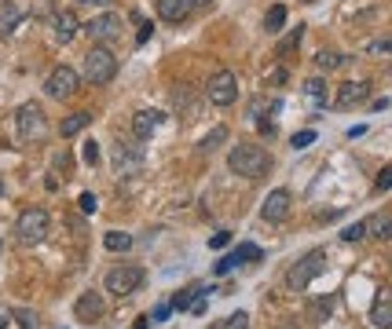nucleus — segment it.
I'll return each mask as SVG.
<instances>
[{
  "mask_svg": "<svg viewBox=\"0 0 392 329\" xmlns=\"http://www.w3.org/2000/svg\"><path fill=\"white\" fill-rule=\"evenodd\" d=\"M227 169L242 179H260L271 169V158H268L264 146H257V143H235L231 150H227Z\"/></svg>",
  "mask_w": 392,
  "mask_h": 329,
  "instance_id": "obj_1",
  "label": "nucleus"
},
{
  "mask_svg": "<svg viewBox=\"0 0 392 329\" xmlns=\"http://www.w3.org/2000/svg\"><path fill=\"white\" fill-rule=\"evenodd\" d=\"M81 77L88 80V85H110L114 77H118V59L107 44H92L85 52V66H81Z\"/></svg>",
  "mask_w": 392,
  "mask_h": 329,
  "instance_id": "obj_2",
  "label": "nucleus"
},
{
  "mask_svg": "<svg viewBox=\"0 0 392 329\" xmlns=\"http://www.w3.org/2000/svg\"><path fill=\"white\" fill-rule=\"evenodd\" d=\"M323 271H326V253H323V249H312V253H304V256L286 271V286L297 289V293H304Z\"/></svg>",
  "mask_w": 392,
  "mask_h": 329,
  "instance_id": "obj_3",
  "label": "nucleus"
},
{
  "mask_svg": "<svg viewBox=\"0 0 392 329\" xmlns=\"http://www.w3.org/2000/svg\"><path fill=\"white\" fill-rule=\"evenodd\" d=\"M147 282V271L143 267H136V263H121V267H114V271H107V293H114L121 300V296H133L140 286Z\"/></svg>",
  "mask_w": 392,
  "mask_h": 329,
  "instance_id": "obj_4",
  "label": "nucleus"
},
{
  "mask_svg": "<svg viewBox=\"0 0 392 329\" xmlns=\"http://www.w3.org/2000/svg\"><path fill=\"white\" fill-rule=\"evenodd\" d=\"M15 125H19V136L26 143H41L48 136V118L37 103H22L19 113H15Z\"/></svg>",
  "mask_w": 392,
  "mask_h": 329,
  "instance_id": "obj_5",
  "label": "nucleus"
},
{
  "mask_svg": "<svg viewBox=\"0 0 392 329\" xmlns=\"http://www.w3.org/2000/svg\"><path fill=\"white\" fill-rule=\"evenodd\" d=\"M15 234H19V241L26 245H37L48 238V212L44 209H26L19 212V220H15Z\"/></svg>",
  "mask_w": 392,
  "mask_h": 329,
  "instance_id": "obj_6",
  "label": "nucleus"
},
{
  "mask_svg": "<svg viewBox=\"0 0 392 329\" xmlns=\"http://www.w3.org/2000/svg\"><path fill=\"white\" fill-rule=\"evenodd\" d=\"M205 95H209L213 106H231L238 99V77L231 70H217L213 77H209V85H205Z\"/></svg>",
  "mask_w": 392,
  "mask_h": 329,
  "instance_id": "obj_7",
  "label": "nucleus"
},
{
  "mask_svg": "<svg viewBox=\"0 0 392 329\" xmlns=\"http://www.w3.org/2000/svg\"><path fill=\"white\" fill-rule=\"evenodd\" d=\"M77 85H81V74L77 70H70V66H55V70L44 77V95H52V99H74L77 95Z\"/></svg>",
  "mask_w": 392,
  "mask_h": 329,
  "instance_id": "obj_8",
  "label": "nucleus"
},
{
  "mask_svg": "<svg viewBox=\"0 0 392 329\" xmlns=\"http://www.w3.org/2000/svg\"><path fill=\"white\" fill-rule=\"evenodd\" d=\"M81 29H85L95 44H107V41H114V37L121 33V15L107 11V15H100V19H92L88 26H81Z\"/></svg>",
  "mask_w": 392,
  "mask_h": 329,
  "instance_id": "obj_9",
  "label": "nucleus"
},
{
  "mask_svg": "<svg viewBox=\"0 0 392 329\" xmlns=\"http://www.w3.org/2000/svg\"><path fill=\"white\" fill-rule=\"evenodd\" d=\"M290 205H293V197H290V190H271L268 197H264V205H260V216H264L268 223H283L286 216H290Z\"/></svg>",
  "mask_w": 392,
  "mask_h": 329,
  "instance_id": "obj_10",
  "label": "nucleus"
},
{
  "mask_svg": "<svg viewBox=\"0 0 392 329\" xmlns=\"http://www.w3.org/2000/svg\"><path fill=\"white\" fill-rule=\"evenodd\" d=\"M370 92H374L370 80H349V85H341V92H337V99H334V106L352 110V106H359V103H367Z\"/></svg>",
  "mask_w": 392,
  "mask_h": 329,
  "instance_id": "obj_11",
  "label": "nucleus"
},
{
  "mask_svg": "<svg viewBox=\"0 0 392 329\" xmlns=\"http://www.w3.org/2000/svg\"><path fill=\"white\" fill-rule=\"evenodd\" d=\"M74 311H77V318H81V322H100V318L107 315V304H103V296L95 293V289H88V293H81V296H77Z\"/></svg>",
  "mask_w": 392,
  "mask_h": 329,
  "instance_id": "obj_12",
  "label": "nucleus"
},
{
  "mask_svg": "<svg viewBox=\"0 0 392 329\" xmlns=\"http://www.w3.org/2000/svg\"><path fill=\"white\" fill-rule=\"evenodd\" d=\"M114 161H118V172L121 176H136L143 169V150H140V146H133V143H118Z\"/></svg>",
  "mask_w": 392,
  "mask_h": 329,
  "instance_id": "obj_13",
  "label": "nucleus"
},
{
  "mask_svg": "<svg viewBox=\"0 0 392 329\" xmlns=\"http://www.w3.org/2000/svg\"><path fill=\"white\" fill-rule=\"evenodd\" d=\"M370 322L378 329H392V289H378L370 304Z\"/></svg>",
  "mask_w": 392,
  "mask_h": 329,
  "instance_id": "obj_14",
  "label": "nucleus"
},
{
  "mask_svg": "<svg viewBox=\"0 0 392 329\" xmlns=\"http://www.w3.org/2000/svg\"><path fill=\"white\" fill-rule=\"evenodd\" d=\"M77 29H81V26H77V15H74V11H55V15H52V33H55L59 44H70V41L77 37Z\"/></svg>",
  "mask_w": 392,
  "mask_h": 329,
  "instance_id": "obj_15",
  "label": "nucleus"
},
{
  "mask_svg": "<svg viewBox=\"0 0 392 329\" xmlns=\"http://www.w3.org/2000/svg\"><path fill=\"white\" fill-rule=\"evenodd\" d=\"M165 121V113H158V110H136V118H133V136L136 139H151V132Z\"/></svg>",
  "mask_w": 392,
  "mask_h": 329,
  "instance_id": "obj_16",
  "label": "nucleus"
},
{
  "mask_svg": "<svg viewBox=\"0 0 392 329\" xmlns=\"http://www.w3.org/2000/svg\"><path fill=\"white\" fill-rule=\"evenodd\" d=\"M191 0H158V15L165 22H184L187 15H191Z\"/></svg>",
  "mask_w": 392,
  "mask_h": 329,
  "instance_id": "obj_17",
  "label": "nucleus"
},
{
  "mask_svg": "<svg viewBox=\"0 0 392 329\" xmlns=\"http://www.w3.org/2000/svg\"><path fill=\"white\" fill-rule=\"evenodd\" d=\"M19 22H22V8L15 4V0H4V4H0V37H11Z\"/></svg>",
  "mask_w": 392,
  "mask_h": 329,
  "instance_id": "obj_18",
  "label": "nucleus"
},
{
  "mask_svg": "<svg viewBox=\"0 0 392 329\" xmlns=\"http://www.w3.org/2000/svg\"><path fill=\"white\" fill-rule=\"evenodd\" d=\"M92 125V113H85V110H77V113H70L67 121L59 125V132H62V139H74V136H81Z\"/></svg>",
  "mask_w": 392,
  "mask_h": 329,
  "instance_id": "obj_19",
  "label": "nucleus"
},
{
  "mask_svg": "<svg viewBox=\"0 0 392 329\" xmlns=\"http://www.w3.org/2000/svg\"><path fill=\"white\" fill-rule=\"evenodd\" d=\"M363 227H367V234H374L378 241H392V216H385V212L363 220Z\"/></svg>",
  "mask_w": 392,
  "mask_h": 329,
  "instance_id": "obj_20",
  "label": "nucleus"
},
{
  "mask_svg": "<svg viewBox=\"0 0 392 329\" xmlns=\"http://www.w3.org/2000/svg\"><path fill=\"white\" fill-rule=\"evenodd\" d=\"M103 245H107L110 253H128V249L136 245V238L125 234V230H107V234H103Z\"/></svg>",
  "mask_w": 392,
  "mask_h": 329,
  "instance_id": "obj_21",
  "label": "nucleus"
},
{
  "mask_svg": "<svg viewBox=\"0 0 392 329\" xmlns=\"http://www.w3.org/2000/svg\"><path fill=\"white\" fill-rule=\"evenodd\" d=\"M304 99L312 106H326V80L323 77H308L304 80Z\"/></svg>",
  "mask_w": 392,
  "mask_h": 329,
  "instance_id": "obj_22",
  "label": "nucleus"
},
{
  "mask_svg": "<svg viewBox=\"0 0 392 329\" xmlns=\"http://www.w3.org/2000/svg\"><path fill=\"white\" fill-rule=\"evenodd\" d=\"M202 293H209V289H205V286H191V289H184V293H176L169 307H173V311H191V304L198 300Z\"/></svg>",
  "mask_w": 392,
  "mask_h": 329,
  "instance_id": "obj_23",
  "label": "nucleus"
},
{
  "mask_svg": "<svg viewBox=\"0 0 392 329\" xmlns=\"http://www.w3.org/2000/svg\"><path fill=\"white\" fill-rule=\"evenodd\" d=\"M283 22H286V8H283V4L268 8V15H264V29H268V33H279Z\"/></svg>",
  "mask_w": 392,
  "mask_h": 329,
  "instance_id": "obj_24",
  "label": "nucleus"
},
{
  "mask_svg": "<svg viewBox=\"0 0 392 329\" xmlns=\"http://www.w3.org/2000/svg\"><path fill=\"white\" fill-rule=\"evenodd\" d=\"M224 139H227V128H213V132H209V136L198 143V154H213Z\"/></svg>",
  "mask_w": 392,
  "mask_h": 329,
  "instance_id": "obj_25",
  "label": "nucleus"
},
{
  "mask_svg": "<svg viewBox=\"0 0 392 329\" xmlns=\"http://www.w3.org/2000/svg\"><path fill=\"white\" fill-rule=\"evenodd\" d=\"M341 62H345V55H337V52H326V48H323V52L316 55V66H319V70H326V74H330V70H337Z\"/></svg>",
  "mask_w": 392,
  "mask_h": 329,
  "instance_id": "obj_26",
  "label": "nucleus"
},
{
  "mask_svg": "<svg viewBox=\"0 0 392 329\" xmlns=\"http://www.w3.org/2000/svg\"><path fill=\"white\" fill-rule=\"evenodd\" d=\"M260 256H264V253H260V245H238V249H231V260L235 263H242V260H260Z\"/></svg>",
  "mask_w": 392,
  "mask_h": 329,
  "instance_id": "obj_27",
  "label": "nucleus"
},
{
  "mask_svg": "<svg viewBox=\"0 0 392 329\" xmlns=\"http://www.w3.org/2000/svg\"><path fill=\"white\" fill-rule=\"evenodd\" d=\"M11 318L19 322V329H37V315H34V311H26V307L11 311Z\"/></svg>",
  "mask_w": 392,
  "mask_h": 329,
  "instance_id": "obj_28",
  "label": "nucleus"
},
{
  "mask_svg": "<svg viewBox=\"0 0 392 329\" xmlns=\"http://www.w3.org/2000/svg\"><path fill=\"white\" fill-rule=\"evenodd\" d=\"M301 37H304V26H297V29H293V33H290V37H286V41L279 44V59H283V55H290V52H293V48H297V44H301Z\"/></svg>",
  "mask_w": 392,
  "mask_h": 329,
  "instance_id": "obj_29",
  "label": "nucleus"
},
{
  "mask_svg": "<svg viewBox=\"0 0 392 329\" xmlns=\"http://www.w3.org/2000/svg\"><path fill=\"white\" fill-rule=\"evenodd\" d=\"M81 158H85V164H92V169H95V164H100V143L88 139V143H85V150H81Z\"/></svg>",
  "mask_w": 392,
  "mask_h": 329,
  "instance_id": "obj_30",
  "label": "nucleus"
},
{
  "mask_svg": "<svg viewBox=\"0 0 392 329\" xmlns=\"http://www.w3.org/2000/svg\"><path fill=\"white\" fill-rule=\"evenodd\" d=\"M330 307H334V296H326V300H316V307H312V318H316V322H326V315H330Z\"/></svg>",
  "mask_w": 392,
  "mask_h": 329,
  "instance_id": "obj_31",
  "label": "nucleus"
},
{
  "mask_svg": "<svg viewBox=\"0 0 392 329\" xmlns=\"http://www.w3.org/2000/svg\"><path fill=\"white\" fill-rule=\"evenodd\" d=\"M341 238H345V241H359V238H367V227L363 223H349L345 230H341Z\"/></svg>",
  "mask_w": 392,
  "mask_h": 329,
  "instance_id": "obj_32",
  "label": "nucleus"
},
{
  "mask_svg": "<svg viewBox=\"0 0 392 329\" xmlns=\"http://www.w3.org/2000/svg\"><path fill=\"white\" fill-rule=\"evenodd\" d=\"M312 143H316V132L304 128V132H297V136H293V150H304V146H312Z\"/></svg>",
  "mask_w": 392,
  "mask_h": 329,
  "instance_id": "obj_33",
  "label": "nucleus"
},
{
  "mask_svg": "<svg viewBox=\"0 0 392 329\" xmlns=\"http://www.w3.org/2000/svg\"><path fill=\"white\" fill-rule=\"evenodd\" d=\"M367 52H370V55H388V52H392V37H381V41H370V44H367Z\"/></svg>",
  "mask_w": 392,
  "mask_h": 329,
  "instance_id": "obj_34",
  "label": "nucleus"
},
{
  "mask_svg": "<svg viewBox=\"0 0 392 329\" xmlns=\"http://www.w3.org/2000/svg\"><path fill=\"white\" fill-rule=\"evenodd\" d=\"M224 329H250V315L246 311H235V315L224 322Z\"/></svg>",
  "mask_w": 392,
  "mask_h": 329,
  "instance_id": "obj_35",
  "label": "nucleus"
},
{
  "mask_svg": "<svg viewBox=\"0 0 392 329\" xmlns=\"http://www.w3.org/2000/svg\"><path fill=\"white\" fill-rule=\"evenodd\" d=\"M374 190H378V194L392 190V169H381V172H378V179H374Z\"/></svg>",
  "mask_w": 392,
  "mask_h": 329,
  "instance_id": "obj_36",
  "label": "nucleus"
},
{
  "mask_svg": "<svg viewBox=\"0 0 392 329\" xmlns=\"http://www.w3.org/2000/svg\"><path fill=\"white\" fill-rule=\"evenodd\" d=\"M227 241H231V230H217V234L209 238V249H227Z\"/></svg>",
  "mask_w": 392,
  "mask_h": 329,
  "instance_id": "obj_37",
  "label": "nucleus"
},
{
  "mask_svg": "<svg viewBox=\"0 0 392 329\" xmlns=\"http://www.w3.org/2000/svg\"><path fill=\"white\" fill-rule=\"evenodd\" d=\"M77 205H81V212H88V216H92L95 209H100V202H95V194H81V197H77Z\"/></svg>",
  "mask_w": 392,
  "mask_h": 329,
  "instance_id": "obj_38",
  "label": "nucleus"
},
{
  "mask_svg": "<svg viewBox=\"0 0 392 329\" xmlns=\"http://www.w3.org/2000/svg\"><path fill=\"white\" fill-rule=\"evenodd\" d=\"M169 311H173L169 304H158V307L151 311V322H165V318H169Z\"/></svg>",
  "mask_w": 392,
  "mask_h": 329,
  "instance_id": "obj_39",
  "label": "nucleus"
},
{
  "mask_svg": "<svg viewBox=\"0 0 392 329\" xmlns=\"http://www.w3.org/2000/svg\"><path fill=\"white\" fill-rule=\"evenodd\" d=\"M151 33H154V26H151V22H143V26H140V37H136V44H147V37H151Z\"/></svg>",
  "mask_w": 392,
  "mask_h": 329,
  "instance_id": "obj_40",
  "label": "nucleus"
},
{
  "mask_svg": "<svg viewBox=\"0 0 392 329\" xmlns=\"http://www.w3.org/2000/svg\"><path fill=\"white\" fill-rule=\"evenodd\" d=\"M81 4H110V0H81Z\"/></svg>",
  "mask_w": 392,
  "mask_h": 329,
  "instance_id": "obj_41",
  "label": "nucleus"
},
{
  "mask_svg": "<svg viewBox=\"0 0 392 329\" xmlns=\"http://www.w3.org/2000/svg\"><path fill=\"white\" fill-rule=\"evenodd\" d=\"M147 322H151V318H140V322H136V329H147Z\"/></svg>",
  "mask_w": 392,
  "mask_h": 329,
  "instance_id": "obj_42",
  "label": "nucleus"
},
{
  "mask_svg": "<svg viewBox=\"0 0 392 329\" xmlns=\"http://www.w3.org/2000/svg\"><path fill=\"white\" fill-rule=\"evenodd\" d=\"M8 326V315H0V329H4Z\"/></svg>",
  "mask_w": 392,
  "mask_h": 329,
  "instance_id": "obj_43",
  "label": "nucleus"
},
{
  "mask_svg": "<svg viewBox=\"0 0 392 329\" xmlns=\"http://www.w3.org/2000/svg\"><path fill=\"white\" fill-rule=\"evenodd\" d=\"M191 4H209V0H191Z\"/></svg>",
  "mask_w": 392,
  "mask_h": 329,
  "instance_id": "obj_44",
  "label": "nucleus"
},
{
  "mask_svg": "<svg viewBox=\"0 0 392 329\" xmlns=\"http://www.w3.org/2000/svg\"><path fill=\"white\" fill-rule=\"evenodd\" d=\"M304 4H316V0H304Z\"/></svg>",
  "mask_w": 392,
  "mask_h": 329,
  "instance_id": "obj_45",
  "label": "nucleus"
},
{
  "mask_svg": "<svg viewBox=\"0 0 392 329\" xmlns=\"http://www.w3.org/2000/svg\"><path fill=\"white\" fill-rule=\"evenodd\" d=\"M0 194H4V183H0Z\"/></svg>",
  "mask_w": 392,
  "mask_h": 329,
  "instance_id": "obj_46",
  "label": "nucleus"
},
{
  "mask_svg": "<svg viewBox=\"0 0 392 329\" xmlns=\"http://www.w3.org/2000/svg\"><path fill=\"white\" fill-rule=\"evenodd\" d=\"M0 253H4V245H0Z\"/></svg>",
  "mask_w": 392,
  "mask_h": 329,
  "instance_id": "obj_47",
  "label": "nucleus"
}]
</instances>
